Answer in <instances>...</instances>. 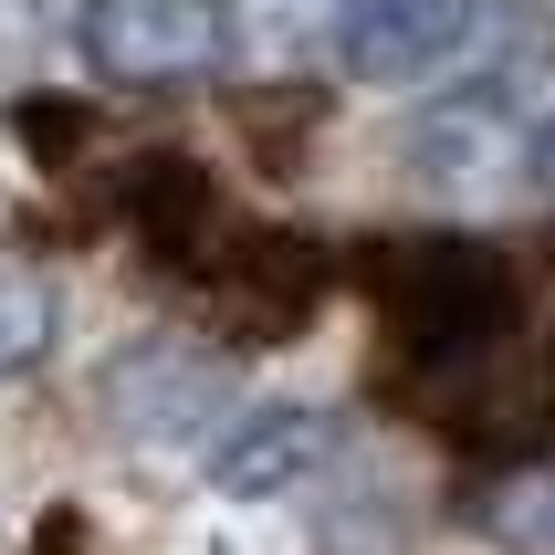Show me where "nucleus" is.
<instances>
[{
	"instance_id": "obj_1",
	"label": "nucleus",
	"mask_w": 555,
	"mask_h": 555,
	"mask_svg": "<svg viewBox=\"0 0 555 555\" xmlns=\"http://www.w3.org/2000/svg\"><path fill=\"white\" fill-rule=\"evenodd\" d=\"M357 283H367V305H377L399 399H430L440 377H462L482 346L514 336V273H503L493 242H462V231L367 242L357 251Z\"/></svg>"
},
{
	"instance_id": "obj_2",
	"label": "nucleus",
	"mask_w": 555,
	"mask_h": 555,
	"mask_svg": "<svg viewBox=\"0 0 555 555\" xmlns=\"http://www.w3.org/2000/svg\"><path fill=\"white\" fill-rule=\"evenodd\" d=\"M168 273L199 294V314H210L231 346H294L314 325V305H325V251H314L305 231H283V220L210 210L168 251Z\"/></svg>"
},
{
	"instance_id": "obj_3",
	"label": "nucleus",
	"mask_w": 555,
	"mask_h": 555,
	"mask_svg": "<svg viewBox=\"0 0 555 555\" xmlns=\"http://www.w3.org/2000/svg\"><path fill=\"white\" fill-rule=\"evenodd\" d=\"M430 420L451 440H472V451H493V462H555V336L482 346L462 377L430 388Z\"/></svg>"
},
{
	"instance_id": "obj_4",
	"label": "nucleus",
	"mask_w": 555,
	"mask_h": 555,
	"mask_svg": "<svg viewBox=\"0 0 555 555\" xmlns=\"http://www.w3.org/2000/svg\"><path fill=\"white\" fill-rule=\"evenodd\" d=\"M85 63L137 94L199 85L231 63V11L220 0H85Z\"/></svg>"
},
{
	"instance_id": "obj_5",
	"label": "nucleus",
	"mask_w": 555,
	"mask_h": 555,
	"mask_svg": "<svg viewBox=\"0 0 555 555\" xmlns=\"http://www.w3.org/2000/svg\"><path fill=\"white\" fill-rule=\"evenodd\" d=\"M220 399H231V377L199 357V346H126L116 367H105V420H116L126 451H147V462H168V451H189V440L220 420Z\"/></svg>"
},
{
	"instance_id": "obj_6",
	"label": "nucleus",
	"mask_w": 555,
	"mask_h": 555,
	"mask_svg": "<svg viewBox=\"0 0 555 555\" xmlns=\"http://www.w3.org/2000/svg\"><path fill=\"white\" fill-rule=\"evenodd\" d=\"M472 42V0H346L336 11V63L357 85H420Z\"/></svg>"
},
{
	"instance_id": "obj_7",
	"label": "nucleus",
	"mask_w": 555,
	"mask_h": 555,
	"mask_svg": "<svg viewBox=\"0 0 555 555\" xmlns=\"http://www.w3.org/2000/svg\"><path fill=\"white\" fill-rule=\"evenodd\" d=\"M325 451H336V420L325 409H251L242 430L210 451V482L231 503H262V493H294L305 472H325Z\"/></svg>"
},
{
	"instance_id": "obj_8",
	"label": "nucleus",
	"mask_w": 555,
	"mask_h": 555,
	"mask_svg": "<svg viewBox=\"0 0 555 555\" xmlns=\"http://www.w3.org/2000/svg\"><path fill=\"white\" fill-rule=\"evenodd\" d=\"M420 179L440 189H482L493 179V157H503V105L493 94H462V105H440V116H420Z\"/></svg>"
},
{
	"instance_id": "obj_9",
	"label": "nucleus",
	"mask_w": 555,
	"mask_h": 555,
	"mask_svg": "<svg viewBox=\"0 0 555 555\" xmlns=\"http://www.w3.org/2000/svg\"><path fill=\"white\" fill-rule=\"evenodd\" d=\"M482 525L503 534V545H525V555H555V462H514L493 482V493L472 503Z\"/></svg>"
},
{
	"instance_id": "obj_10",
	"label": "nucleus",
	"mask_w": 555,
	"mask_h": 555,
	"mask_svg": "<svg viewBox=\"0 0 555 555\" xmlns=\"http://www.w3.org/2000/svg\"><path fill=\"white\" fill-rule=\"evenodd\" d=\"M53 357V283L42 273H0V377H22Z\"/></svg>"
},
{
	"instance_id": "obj_11",
	"label": "nucleus",
	"mask_w": 555,
	"mask_h": 555,
	"mask_svg": "<svg viewBox=\"0 0 555 555\" xmlns=\"http://www.w3.org/2000/svg\"><path fill=\"white\" fill-rule=\"evenodd\" d=\"M94 137H105V126H94L74 94H22V147L42 157V168H63V157H74V147H94Z\"/></svg>"
},
{
	"instance_id": "obj_12",
	"label": "nucleus",
	"mask_w": 555,
	"mask_h": 555,
	"mask_svg": "<svg viewBox=\"0 0 555 555\" xmlns=\"http://www.w3.org/2000/svg\"><path fill=\"white\" fill-rule=\"evenodd\" d=\"M525 157H534V189H545V199H555V116L534 126V147H525Z\"/></svg>"
}]
</instances>
